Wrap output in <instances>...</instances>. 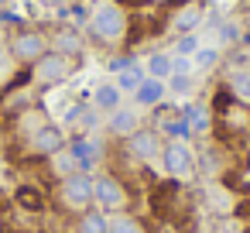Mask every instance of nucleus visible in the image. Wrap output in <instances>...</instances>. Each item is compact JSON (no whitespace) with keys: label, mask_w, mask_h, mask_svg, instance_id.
I'll return each instance as SVG.
<instances>
[{"label":"nucleus","mask_w":250,"mask_h":233,"mask_svg":"<svg viewBox=\"0 0 250 233\" xmlns=\"http://www.w3.org/2000/svg\"><path fill=\"white\" fill-rule=\"evenodd\" d=\"M144 76L151 79H168L171 76V55H147V65H144Z\"/></svg>","instance_id":"nucleus-20"},{"label":"nucleus","mask_w":250,"mask_h":233,"mask_svg":"<svg viewBox=\"0 0 250 233\" xmlns=\"http://www.w3.org/2000/svg\"><path fill=\"white\" fill-rule=\"evenodd\" d=\"M141 79H144V72H141L137 65H124V69L117 72V89H120V93H134V89L141 86Z\"/></svg>","instance_id":"nucleus-21"},{"label":"nucleus","mask_w":250,"mask_h":233,"mask_svg":"<svg viewBox=\"0 0 250 233\" xmlns=\"http://www.w3.org/2000/svg\"><path fill=\"white\" fill-rule=\"evenodd\" d=\"M69 144V137H65V130L59 127V124H45V127H38L31 137H28V151L35 154V158H52L55 151H62Z\"/></svg>","instance_id":"nucleus-7"},{"label":"nucleus","mask_w":250,"mask_h":233,"mask_svg":"<svg viewBox=\"0 0 250 233\" xmlns=\"http://www.w3.org/2000/svg\"><path fill=\"white\" fill-rule=\"evenodd\" d=\"M106 130H110L113 137H130L134 130H141V110H137V106H124V103H120V106L110 113Z\"/></svg>","instance_id":"nucleus-9"},{"label":"nucleus","mask_w":250,"mask_h":233,"mask_svg":"<svg viewBox=\"0 0 250 233\" xmlns=\"http://www.w3.org/2000/svg\"><path fill=\"white\" fill-rule=\"evenodd\" d=\"M7 4H11V0H0V7H7Z\"/></svg>","instance_id":"nucleus-28"},{"label":"nucleus","mask_w":250,"mask_h":233,"mask_svg":"<svg viewBox=\"0 0 250 233\" xmlns=\"http://www.w3.org/2000/svg\"><path fill=\"white\" fill-rule=\"evenodd\" d=\"M199 48V38L195 35H185L178 45H175V55H185V59H192V52Z\"/></svg>","instance_id":"nucleus-26"},{"label":"nucleus","mask_w":250,"mask_h":233,"mask_svg":"<svg viewBox=\"0 0 250 233\" xmlns=\"http://www.w3.org/2000/svg\"><path fill=\"white\" fill-rule=\"evenodd\" d=\"M106 233H147V230H144V223H141L137 216L117 212V216H110V230H106Z\"/></svg>","instance_id":"nucleus-18"},{"label":"nucleus","mask_w":250,"mask_h":233,"mask_svg":"<svg viewBox=\"0 0 250 233\" xmlns=\"http://www.w3.org/2000/svg\"><path fill=\"white\" fill-rule=\"evenodd\" d=\"M45 161H48V168H52V175H55L59 182L79 171V161H76V154H72V148H69V144H65L62 151H55L52 158H45Z\"/></svg>","instance_id":"nucleus-13"},{"label":"nucleus","mask_w":250,"mask_h":233,"mask_svg":"<svg viewBox=\"0 0 250 233\" xmlns=\"http://www.w3.org/2000/svg\"><path fill=\"white\" fill-rule=\"evenodd\" d=\"M161 168L168 178H192L195 171V154L185 141H168L161 148Z\"/></svg>","instance_id":"nucleus-6"},{"label":"nucleus","mask_w":250,"mask_h":233,"mask_svg":"<svg viewBox=\"0 0 250 233\" xmlns=\"http://www.w3.org/2000/svg\"><path fill=\"white\" fill-rule=\"evenodd\" d=\"M216 62H219V45H209V42L202 45V42H199V48L192 52V69H199V72H209Z\"/></svg>","instance_id":"nucleus-17"},{"label":"nucleus","mask_w":250,"mask_h":233,"mask_svg":"<svg viewBox=\"0 0 250 233\" xmlns=\"http://www.w3.org/2000/svg\"><path fill=\"white\" fill-rule=\"evenodd\" d=\"M14 202H18L24 212H42V209H45V195H42L35 185H18V192H14Z\"/></svg>","instance_id":"nucleus-16"},{"label":"nucleus","mask_w":250,"mask_h":233,"mask_svg":"<svg viewBox=\"0 0 250 233\" xmlns=\"http://www.w3.org/2000/svg\"><path fill=\"white\" fill-rule=\"evenodd\" d=\"M18 69H21V65H18V62L11 59L7 45L0 42V89H7V86H11V83L18 79Z\"/></svg>","instance_id":"nucleus-19"},{"label":"nucleus","mask_w":250,"mask_h":233,"mask_svg":"<svg viewBox=\"0 0 250 233\" xmlns=\"http://www.w3.org/2000/svg\"><path fill=\"white\" fill-rule=\"evenodd\" d=\"M106 230H110V216L100 212L96 206L76 216V233H106Z\"/></svg>","instance_id":"nucleus-14"},{"label":"nucleus","mask_w":250,"mask_h":233,"mask_svg":"<svg viewBox=\"0 0 250 233\" xmlns=\"http://www.w3.org/2000/svg\"><path fill=\"white\" fill-rule=\"evenodd\" d=\"M199 21H202V11H199V7H185V11L175 18V24H171V28H175L178 35H188V31H192Z\"/></svg>","instance_id":"nucleus-23"},{"label":"nucleus","mask_w":250,"mask_h":233,"mask_svg":"<svg viewBox=\"0 0 250 233\" xmlns=\"http://www.w3.org/2000/svg\"><path fill=\"white\" fill-rule=\"evenodd\" d=\"M127 148H130V154H134L137 161H161V148H165V141H161L158 130L141 127V130H134V134L127 137Z\"/></svg>","instance_id":"nucleus-8"},{"label":"nucleus","mask_w":250,"mask_h":233,"mask_svg":"<svg viewBox=\"0 0 250 233\" xmlns=\"http://www.w3.org/2000/svg\"><path fill=\"white\" fill-rule=\"evenodd\" d=\"M165 93H168V86H165L161 79L144 76V79H141V86L134 89V100H137V106H158V103L165 100Z\"/></svg>","instance_id":"nucleus-12"},{"label":"nucleus","mask_w":250,"mask_h":233,"mask_svg":"<svg viewBox=\"0 0 250 233\" xmlns=\"http://www.w3.org/2000/svg\"><path fill=\"white\" fill-rule=\"evenodd\" d=\"M72 72H76V59H69V55L48 48V52L31 65V83L42 86V89H48V86H62V83H69Z\"/></svg>","instance_id":"nucleus-4"},{"label":"nucleus","mask_w":250,"mask_h":233,"mask_svg":"<svg viewBox=\"0 0 250 233\" xmlns=\"http://www.w3.org/2000/svg\"><path fill=\"white\" fill-rule=\"evenodd\" d=\"M185 124L199 134V130H209V110L206 106H188L185 110Z\"/></svg>","instance_id":"nucleus-24"},{"label":"nucleus","mask_w":250,"mask_h":233,"mask_svg":"<svg viewBox=\"0 0 250 233\" xmlns=\"http://www.w3.org/2000/svg\"><path fill=\"white\" fill-rule=\"evenodd\" d=\"M216 31H219L216 38H219V42H229V45L240 38V28H236V24H216Z\"/></svg>","instance_id":"nucleus-27"},{"label":"nucleus","mask_w":250,"mask_h":233,"mask_svg":"<svg viewBox=\"0 0 250 233\" xmlns=\"http://www.w3.org/2000/svg\"><path fill=\"white\" fill-rule=\"evenodd\" d=\"M120 89H117V83H100L96 89H93V106L96 110H103V113H113L117 106H120Z\"/></svg>","instance_id":"nucleus-15"},{"label":"nucleus","mask_w":250,"mask_h":233,"mask_svg":"<svg viewBox=\"0 0 250 233\" xmlns=\"http://www.w3.org/2000/svg\"><path fill=\"white\" fill-rule=\"evenodd\" d=\"M168 89L175 96H188L192 93V76H168Z\"/></svg>","instance_id":"nucleus-25"},{"label":"nucleus","mask_w":250,"mask_h":233,"mask_svg":"<svg viewBox=\"0 0 250 233\" xmlns=\"http://www.w3.org/2000/svg\"><path fill=\"white\" fill-rule=\"evenodd\" d=\"M48 45H52V52H62V55H69V59H79V55H83V35H79L76 28H59V31L48 38Z\"/></svg>","instance_id":"nucleus-11"},{"label":"nucleus","mask_w":250,"mask_h":233,"mask_svg":"<svg viewBox=\"0 0 250 233\" xmlns=\"http://www.w3.org/2000/svg\"><path fill=\"white\" fill-rule=\"evenodd\" d=\"M89 31L100 45H117L127 35V14L113 4V0H103V4L93 7L89 14Z\"/></svg>","instance_id":"nucleus-2"},{"label":"nucleus","mask_w":250,"mask_h":233,"mask_svg":"<svg viewBox=\"0 0 250 233\" xmlns=\"http://www.w3.org/2000/svg\"><path fill=\"white\" fill-rule=\"evenodd\" d=\"M93 206L106 216H117V212H127L130 206V192L127 185L117 178V175H93Z\"/></svg>","instance_id":"nucleus-3"},{"label":"nucleus","mask_w":250,"mask_h":233,"mask_svg":"<svg viewBox=\"0 0 250 233\" xmlns=\"http://www.w3.org/2000/svg\"><path fill=\"white\" fill-rule=\"evenodd\" d=\"M4 45H7L11 59H14L21 69H24V65L31 69V65H35V62L52 48L45 31H38V28H24V24H21V28H14V31L7 35V42H4Z\"/></svg>","instance_id":"nucleus-1"},{"label":"nucleus","mask_w":250,"mask_h":233,"mask_svg":"<svg viewBox=\"0 0 250 233\" xmlns=\"http://www.w3.org/2000/svg\"><path fill=\"white\" fill-rule=\"evenodd\" d=\"M59 202H62V209H69L76 216L93 209V175L89 171H76V175L62 178L59 182Z\"/></svg>","instance_id":"nucleus-5"},{"label":"nucleus","mask_w":250,"mask_h":233,"mask_svg":"<svg viewBox=\"0 0 250 233\" xmlns=\"http://www.w3.org/2000/svg\"><path fill=\"white\" fill-rule=\"evenodd\" d=\"M229 86H233V93L243 103H250V69H233L229 72Z\"/></svg>","instance_id":"nucleus-22"},{"label":"nucleus","mask_w":250,"mask_h":233,"mask_svg":"<svg viewBox=\"0 0 250 233\" xmlns=\"http://www.w3.org/2000/svg\"><path fill=\"white\" fill-rule=\"evenodd\" d=\"M69 148H72V154H76V161H79V171H89V168H96V165H100V158H103V144H100L93 134L69 141Z\"/></svg>","instance_id":"nucleus-10"}]
</instances>
